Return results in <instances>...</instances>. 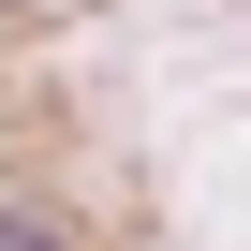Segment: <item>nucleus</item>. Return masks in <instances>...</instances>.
<instances>
[{
	"instance_id": "obj_1",
	"label": "nucleus",
	"mask_w": 251,
	"mask_h": 251,
	"mask_svg": "<svg viewBox=\"0 0 251 251\" xmlns=\"http://www.w3.org/2000/svg\"><path fill=\"white\" fill-rule=\"evenodd\" d=\"M0 251H45V222H0Z\"/></svg>"
}]
</instances>
